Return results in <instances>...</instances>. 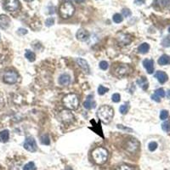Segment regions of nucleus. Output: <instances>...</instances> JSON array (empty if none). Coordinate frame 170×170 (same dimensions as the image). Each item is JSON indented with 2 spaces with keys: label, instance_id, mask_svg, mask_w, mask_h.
I'll use <instances>...</instances> for the list:
<instances>
[{
  "label": "nucleus",
  "instance_id": "nucleus-23",
  "mask_svg": "<svg viewBox=\"0 0 170 170\" xmlns=\"http://www.w3.org/2000/svg\"><path fill=\"white\" fill-rule=\"evenodd\" d=\"M137 83L139 86L143 89V90H146L148 88V82L146 79V78H141L137 81Z\"/></svg>",
  "mask_w": 170,
  "mask_h": 170
},
{
  "label": "nucleus",
  "instance_id": "nucleus-16",
  "mask_svg": "<svg viewBox=\"0 0 170 170\" xmlns=\"http://www.w3.org/2000/svg\"><path fill=\"white\" fill-rule=\"evenodd\" d=\"M143 65L146 68L147 73L149 74H152L154 73V61L150 59H146L143 60Z\"/></svg>",
  "mask_w": 170,
  "mask_h": 170
},
{
  "label": "nucleus",
  "instance_id": "nucleus-35",
  "mask_svg": "<svg viewBox=\"0 0 170 170\" xmlns=\"http://www.w3.org/2000/svg\"><path fill=\"white\" fill-rule=\"evenodd\" d=\"M148 148H149V150H150L151 152H154V151L157 148V143H156V142H154V141L149 143Z\"/></svg>",
  "mask_w": 170,
  "mask_h": 170
},
{
  "label": "nucleus",
  "instance_id": "nucleus-13",
  "mask_svg": "<svg viewBox=\"0 0 170 170\" xmlns=\"http://www.w3.org/2000/svg\"><path fill=\"white\" fill-rule=\"evenodd\" d=\"M83 106L85 109L87 110H91V109H94L95 106H96V102L94 100V96L93 95H89L86 100L83 102Z\"/></svg>",
  "mask_w": 170,
  "mask_h": 170
},
{
  "label": "nucleus",
  "instance_id": "nucleus-39",
  "mask_svg": "<svg viewBox=\"0 0 170 170\" xmlns=\"http://www.w3.org/2000/svg\"><path fill=\"white\" fill-rule=\"evenodd\" d=\"M17 33H18L19 35H25V34L27 33V30H26L24 28H20V29L18 30Z\"/></svg>",
  "mask_w": 170,
  "mask_h": 170
},
{
  "label": "nucleus",
  "instance_id": "nucleus-34",
  "mask_svg": "<svg viewBox=\"0 0 170 170\" xmlns=\"http://www.w3.org/2000/svg\"><path fill=\"white\" fill-rule=\"evenodd\" d=\"M99 65H100V68L101 70H104V71L107 70V69H108V66H109L108 63H107L106 61H105V60L100 61V64H99Z\"/></svg>",
  "mask_w": 170,
  "mask_h": 170
},
{
  "label": "nucleus",
  "instance_id": "nucleus-15",
  "mask_svg": "<svg viewBox=\"0 0 170 170\" xmlns=\"http://www.w3.org/2000/svg\"><path fill=\"white\" fill-rule=\"evenodd\" d=\"M10 25V19L6 15H0V28L7 29Z\"/></svg>",
  "mask_w": 170,
  "mask_h": 170
},
{
  "label": "nucleus",
  "instance_id": "nucleus-44",
  "mask_svg": "<svg viewBox=\"0 0 170 170\" xmlns=\"http://www.w3.org/2000/svg\"><path fill=\"white\" fill-rule=\"evenodd\" d=\"M65 170H73V169H71L70 167H67V168L65 169Z\"/></svg>",
  "mask_w": 170,
  "mask_h": 170
},
{
  "label": "nucleus",
  "instance_id": "nucleus-18",
  "mask_svg": "<svg viewBox=\"0 0 170 170\" xmlns=\"http://www.w3.org/2000/svg\"><path fill=\"white\" fill-rule=\"evenodd\" d=\"M155 78L158 80V82L160 83H165L166 82L168 81V75L164 72L162 71H157L156 74H155Z\"/></svg>",
  "mask_w": 170,
  "mask_h": 170
},
{
  "label": "nucleus",
  "instance_id": "nucleus-5",
  "mask_svg": "<svg viewBox=\"0 0 170 170\" xmlns=\"http://www.w3.org/2000/svg\"><path fill=\"white\" fill-rule=\"evenodd\" d=\"M18 74L15 71H8L4 75V82L8 84H15L18 81Z\"/></svg>",
  "mask_w": 170,
  "mask_h": 170
},
{
  "label": "nucleus",
  "instance_id": "nucleus-19",
  "mask_svg": "<svg viewBox=\"0 0 170 170\" xmlns=\"http://www.w3.org/2000/svg\"><path fill=\"white\" fill-rule=\"evenodd\" d=\"M9 139V131L7 129L2 130L0 132V142L6 143Z\"/></svg>",
  "mask_w": 170,
  "mask_h": 170
},
{
  "label": "nucleus",
  "instance_id": "nucleus-41",
  "mask_svg": "<svg viewBox=\"0 0 170 170\" xmlns=\"http://www.w3.org/2000/svg\"><path fill=\"white\" fill-rule=\"evenodd\" d=\"M145 3V0H135V4H142Z\"/></svg>",
  "mask_w": 170,
  "mask_h": 170
},
{
  "label": "nucleus",
  "instance_id": "nucleus-30",
  "mask_svg": "<svg viewBox=\"0 0 170 170\" xmlns=\"http://www.w3.org/2000/svg\"><path fill=\"white\" fill-rule=\"evenodd\" d=\"M162 129L165 132H169L170 131V122H164L162 124Z\"/></svg>",
  "mask_w": 170,
  "mask_h": 170
},
{
  "label": "nucleus",
  "instance_id": "nucleus-29",
  "mask_svg": "<svg viewBox=\"0 0 170 170\" xmlns=\"http://www.w3.org/2000/svg\"><path fill=\"white\" fill-rule=\"evenodd\" d=\"M162 45L165 48L170 47V36H167L162 39Z\"/></svg>",
  "mask_w": 170,
  "mask_h": 170
},
{
  "label": "nucleus",
  "instance_id": "nucleus-33",
  "mask_svg": "<svg viewBox=\"0 0 170 170\" xmlns=\"http://www.w3.org/2000/svg\"><path fill=\"white\" fill-rule=\"evenodd\" d=\"M168 117H169V112L167 110H162L161 113H160V119L161 120H165V119L168 118Z\"/></svg>",
  "mask_w": 170,
  "mask_h": 170
},
{
  "label": "nucleus",
  "instance_id": "nucleus-9",
  "mask_svg": "<svg viewBox=\"0 0 170 170\" xmlns=\"http://www.w3.org/2000/svg\"><path fill=\"white\" fill-rule=\"evenodd\" d=\"M117 41L119 45L126 46L132 42V37L129 33H120L117 37Z\"/></svg>",
  "mask_w": 170,
  "mask_h": 170
},
{
  "label": "nucleus",
  "instance_id": "nucleus-40",
  "mask_svg": "<svg viewBox=\"0 0 170 170\" xmlns=\"http://www.w3.org/2000/svg\"><path fill=\"white\" fill-rule=\"evenodd\" d=\"M152 99L154 101H156V102H160V101H161V98L158 97V96H157L156 95H155V94L152 95Z\"/></svg>",
  "mask_w": 170,
  "mask_h": 170
},
{
  "label": "nucleus",
  "instance_id": "nucleus-46",
  "mask_svg": "<svg viewBox=\"0 0 170 170\" xmlns=\"http://www.w3.org/2000/svg\"><path fill=\"white\" fill-rule=\"evenodd\" d=\"M169 33H170V27H169Z\"/></svg>",
  "mask_w": 170,
  "mask_h": 170
},
{
  "label": "nucleus",
  "instance_id": "nucleus-24",
  "mask_svg": "<svg viewBox=\"0 0 170 170\" xmlns=\"http://www.w3.org/2000/svg\"><path fill=\"white\" fill-rule=\"evenodd\" d=\"M40 141L43 145L49 146V144H50V139H49V135H48V134H43V135H42L40 138Z\"/></svg>",
  "mask_w": 170,
  "mask_h": 170
},
{
  "label": "nucleus",
  "instance_id": "nucleus-45",
  "mask_svg": "<svg viewBox=\"0 0 170 170\" xmlns=\"http://www.w3.org/2000/svg\"><path fill=\"white\" fill-rule=\"evenodd\" d=\"M25 1H26V2H31V1H33V0H25Z\"/></svg>",
  "mask_w": 170,
  "mask_h": 170
},
{
  "label": "nucleus",
  "instance_id": "nucleus-4",
  "mask_svg": "<svg viewBox=\"0 0 170 170\" xmlns=\"http://www.w3.org/2000/svg\"><path fill=\"white\" fill-rule=\"evenodd\" d=\"M60 15V16L64 19H68L70 17H72L75 12V7L73 6V4L70 2H65L64 4H62L60 7L59 9Z\"/></svg>",
  "mask_w": 170,
  "mask_h": 170
},
{
  "label": "nucleus",
  "instance_id": "nucleus-42",
  "mask_svg": "<svg viewBox=\"0 0 170 170\" xmlns=\"http://www.w3.org/2000/svg\"><path fill=\"white\" fill-rule=\"evenodd\" d=\"M75 2H76L77 4H82V3L85 2V0H75Z\"/></svg>",
  "mask_w": 170,
  "mask_h": 170
},
{
  "label": "nucleus",
  "instance_id": "nucleus-2",
  "mask_svg": "<svg viewBox=\"0 0 170 170\" xmlns=\"http://www.w3.org/2000/svg\"><path fill=\"white\" fill-rule=\"evenodd\" d=\"M92 156L95 163L99 165L104 164L108 159V152L103 147H96L92 152Z\"/></svg>",
  "mask_w": 170,
  "mask_h": 170
},
{
  "label": "nucleus",
  "instance_id": "nucleus-43",
  "mask_svg": "<svg viewBox=\"0 0 170 170\" xmlns=\"http://www.w3.org/2000/svg\"><path fill=\"white\" fill-rule=\"evenodd\" d=\"M167 97L170 98V90H169V91H168V95H167Z\"/></svg>",
  "mask_w": 170,
  "mask_h": 170
},
{
  "label": "nucleus",
  "instance_id": "nucleus-8",
  "mask_svg": "<svg viewBox=\"0 0 170 170\" xmlns=\"http://www.w3.org/2000/svg\"><path fill=\"white\" fill-rule=\"evenodd\" d=\"M60 120L65 124H70L74 121V115L68 110H63L59 115Z\"/></svg>",
  "mask_w": 170,
  "mask_h": 170
},
{
  "label": "nucleus",
  "instance_id": "nucleus-7",
  "mask_svg": "<svg viewBox=\"0 0 170 170\" xmlns=\"http://www.w3.org/2000/svg\"><path fill=\"white\" fill-rule=\"evenodd\" d=\"M23 146H24V148L26 151H28V152H37V150H38L37 142H36V140L34 139L33 137L26 138V139H25Z\"/></svg>",
  "mask_w": 170,
  "mask_h": 170
},
{
  "label": "nucleus",
  "instance_id": "nucleus-20",
  "mask_svg": "<svg viewBox=\"0 0 170 170\" xmlns=\"http://www.w3.org/2000/svg\"><path fill=\"white\" fill-rule=\"evenodd\" d=\"M158 64L161 65H166L170 64V56L168 55H162V56L158 59Z\"/></svg>",
  "mask_w": 170,
  "mask_h": 170
},
{
  "label": "nucleus",
  "instance_id": "nucleus-28",
  "mask_svg": "<svg viewBox=\"0 0 170 170\" xmlns=\"http://www.w3.org/2000/svg\"><path fill=\"white\" fill-rule=\"evenodd\" d=\"M108 91H109V89H108V88H105L103 85H100V86L98 87V94H99L100 95H105V93L108 92Z\"/></svg>",
  "mask_w": 170,
  "mask_h": 170
},
{
  "label": "nucleus",
  "instance_id": "nucleus-26",
  "mask_svg": "<svg viewBox=\"0 0 170 170\" xmlns=\"http://www.w3.org/2000/svg\"><path fill=\"white\" fill-rule=\"evenodd\" d=\"M129 109V106L128 104H123V105H122L121 106H120L119 111H120V112H121L122 115H125V114L128 113Z\"/></svg>",
  "mask_w": 170,
  "mask_h": 170
},
{
  "label": "nucleus",
  "instance_id": "nucleus-47",
  "mask_svg": "<svg viewBox=\"0 0 170 170\" xmlns=\"http://www.w3.org/2000/svg\"><path fill=\"white\" fill-rule=\"evenodd\" d=\"M0 105H1V100H0Z\"/></svg>",
  "mask_w": 170,
  "mask_h": 170
},
{
  "label": "nucleus",
  "instance_id": "nucleus-25",
  "mask_svg": "<svg viewBox=\"0 0 170 170\" xmlns=\"http://www.w3.org/2000/svg\"><path fill=\"white\" fill-rule=\"evenodd\" d=\"M23 170H36V166L33 162H30L26 163L23 167Z\"/></svg>",
  "mask_w": 170,
  "mask_h": 170
},
{
  "label": "nucleus",
  "instance_id": "nucleus-22",
  "mask_svg": "<svg viewBox=\"0 0 170 170\" xmlns=\"http://www.w3.org/2000/svg\"><path fill=\"white\" fill-rule=\"evenodd\" d=\"M25 57L31 62H33L35 60H36V55L33 53V51L29 50V49H26V52H25Z\"/></svg>",
  "mask_w": 170,
  "mask_h": 170
},
{
  "label": "nucleus",
  "instance_id": "nucleus-21",
  "mask_svg": "<svg viewBox=\"0 0 170 170\" xmlns=\"http://www.w3.org/2000/svg\"><path fill=\"white\" fill-rule=\"evenodd\" d=\"M150 49V45L147 43H143L142 44H140L138 48V51L139 54H146Z\"/></svg>",
  "mask_w": 170,
  "mask_h": 170
},
{
  "label": "nucleus",
  "instance_id": "nucleus-12",
  "mask_svg": "<svg viewBox=\"0 0 170 170\" xmlns=\"http://www.w3.org/2000/svg\"><path fill=\"white\" fill-rule=\"evenodd\" d=\"M76 38L78 40L81 41V42H85L89 38V33L86 29L81 28L76 33Z\"/></svg>",
  "mask_w": 170,
  "mask_h": 170
},
{
  "label": "nucleus",
  "instance_id": "nucleus-31",
  "mask_svg": "<svg viewBox=\"0 0 170 170\" xmlns=\"http://www.w3.org/2000/svg\"><path fill=\"white\" fill-rule=\"evenodd\" d=\"M155 95H156L158 97L163 98L165 96V91L163 89H158L155 91Z\"/></svg>",
  "mask_w": 170,
  "mask_h": 170
},
{
  "label": "nucleus",
  "instance_id": "nucleus-11",
  "mask_svg": "<svg viewBox=\"0 0 170 170\" xmlns=\"http://www.w3.org/2000/svg\"><path fill=\"white\" fill-rule=\"evenodd\" d=\"M130 72V67L129 65L126 64H121L118 65L116 69H115V74L117 77H124L126 75H128Z\"/></svg>",
  "mask_w": 170,
  "mask_h": 170
},
{
  "label": "nucleus",
  "instance_id": "nucleus-14",
  "mask_svg": "<svg viewBox=\"0 0 170 170\" xmlns=\"http://www.w3.org/2000/svg\"><path fill=\"white\" fill-rule=\"evenodd\" d=\"M78 65H79L81 67V69L87 74H89L90 73V68H89V65L88 64V62L84 60V59H82V58H78L76 60Z\"/></svg>",
  "mask_w": 170,
  "mask_h": 170
},
{
  "label": "nucleus",
  "instance_id": "nucleus-10",
  "mask_svg": "<svg viewBox=\"0 0 170 170\" xmlns=\"http://www.w3.org/2000/svg\"><path fill=\"white\" fill-rule=\"evenodd\" d=\"M20 8L19 0H6L4 3V9L9 12H15Z\"/></svg>",
  "mask_w": 170,
  "mask_h": 170
},
{
  "label": "nucleus",
  "instance_id": "nucleus-32",
  "mask_svg": "<svg viewBox=\"0 0 170 170\" xmlns=\"http://www.w3.org/2000/svg\"><path fill=\"white\" fill-rule=\"evenodd\" d=\"M112 100L115 102V103H117V102H119L120 100H121V96H120V95L119 94H117V93H115L112 95Z\"/></svg>",
  "mask_w": 170,
  "mask_h": 170
},
{
  "label": "nucleus",
  "instance_id": "nucleus-27",
  "mask_svg": "<svg viewBox=\"0 0 170 170\" xmlns=\"http://www.w3.org/2000/svg\"><path fill=\"white\" fill-rule=\"evenodd\" d=\"M112 20L115 23H121L123 21V17L122 16V15L120 14H115L112 17Z\"/></svg>",
  "mask_w": 170,
  "mask_h": 170
},
{
  "label": "nucleus",
  "instance_id": "nucleus-36",
  "mask_svg": "<svg viewBox=\"0 0 170 170\" xmlns=\"http://www.w3.org/2000/svg\"><path fill=\"white\" fill-rule=\"evenodd\" d=\"M122 16L124 17H129L132 15L131 10H130L129 9H123L122 10Z\"/></svg>",
  "mask_w": 170,
  "mask_h": 170
},
{
  "label": "nucleus",
  "instance_id": "nucleus-37",
  "mask_svg": "<svg viewBox=\"0 0 170 170\" xmlns=\"http://www.w3.org/2000/svg\"><path fill=\"white\" fill-rule=\"evenodd\" d=\"M54 24H55V19H54L53 17H49V18H48V19L45 21V25H46L47 26H53Z\"/></svg>",
  "mask_w": 170,
  "mask_h": 170
},
{
  "label": "nucleus",
  "instance_id": "nucleus-6",
  "mask_svg": "<svg viewBox=\"0 0 170 170\" xmlns=\"http://www.w3.org/2000/svg\"><path fill=\"white\" fill-rule=\"evenodd\" d=\"M139 147V141H138L136 139H134V138L129 139L126 142V145H125L126 151L130 152V153H135L138 151Z\"/></svg>",
  "mask_w": 170,
  "mask_h": 170
},
{
  "label": "nucleus",
  "instance_id": "nucleus-3",
  "mask_svg": "<svg viewBox=\"0 0 170 170\" xmlns=\"http://www.w3.org/2000/svg\"><path fill=\"white\" fill-rule=\"evenodd\" d=\"M63 104L69 110H77L79 105V99L76 94H68L63 98Z\"/></svg>",
  "mask_w": 170,
  "mask_h": 170
},
{
  "label": "nucleus",
  "instance_id": "nucleus-1",
  "mask_svg": "<svg viewBox=\"0 0 170 170\" xmlns=\"http://www.w3.org/2000/svg\"><path fill=\"white\" fill-rule=\"evenodd\" d=\"M98 118L104 123H109L114 117V110L110 105H102L97 111Z\"/></svg>",
  "mask_w": 170,
  "mask_h": 170
},
{
  "label": "nucleus",
  "instance_id": "nucleus-38",
  "mask_svg": "<svg viewBox=\"0 0 170 170\" xmlns=\"http://www.w3.org/2000/svg\"><path fill=\"white\" fill-rule=\"evenodd\" d=\"M116 170H133L130 167L127 166V165H121L119 166Z\"/></svg>",
  "mask_w": 170,
  "mask_h": 170
},
{
  "label": "nucleus",
  "instance_id": "nucleus-17",
  "mask_svg": "<svg viewBox=\"0 0 170 170\" xmlns=\"http://www.w3.org/2000/svg\"><path fill=\"white\" fill-rule=\"evenodd\" d=\"M59 83L60 84V85H62V86H68L69 84H70V83H71V77H70V75H68V74H61L60 77H59Z\"/></svg>",
  "mask_w": 170,
  "mask_h": 170
}]
</instances>
